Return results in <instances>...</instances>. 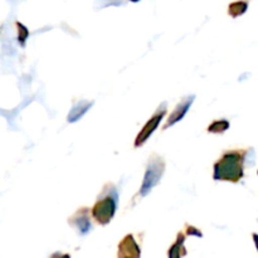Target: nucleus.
<instances>
[{
    "label": "nucleus",
    "mask_w": 258,
    "mask_h": 258,
    "mask_svg": "<svg viewBox=\"0 0 258 258\" xmlns=\"http://www.w3.org/2000/svg\"><path fill=\"white\" fill-rule=\"evenodd\" d=\"M247 150H227L214 164V180L238 183L244 175V159Z\"/></svg>",
    "instance_id": "1"
},
{
    "label": "nucleus",
    "mask_w": 258,
    "mask_h": 258,
    "mask_svg": "<svg viewBox=\"0 0 258 258\" xmlns=\"http://www.w3.org/2000/svg\"><path fill=\"white\" fill-rule=\"evenodd\" d=\"M117 193L112 183H108L103 186L102 193L98 197L97 202L91 209L93 219L100 226H106L112 221L116 211H117Z\"/></svg>",
    "instance_id": "2"
},
{
    "label": "nucleus",
    "mask_w": 258,
    "mask_h": 258,
    "mask_svg": "<svg viewBox=\"0 0 258 258\" xmlns=\"http://www.w3.org/2000/svg\"><path fill=\"white\" fill-rule=\"evenodd\" d=\"M164 171H165V161L163 160L161 156L153 154V155L150 156L148 166H146L145 176H144L143 185H141L140 191H139V196H148V194L160 183V179L161 176H163Z\"/></svg>",
    "instance_id": "3"
},
{
    "label": "nucleus",
    "mask_w": 258,
    "mask_h": 258,
    "mask_svg": "<svg viewBox=\"0 0 258 258\" xmlns=\"http://www.w3.org/2000/svg\"><path fill=\"white\" fill-rule=\"evenodd\" d=\"M165 113H166V103L164 102L163 105L155 111V113L151 116L150 120L144 125V127L141 128L140 133L138 134V136H136L135 139V143H134V148H140V146H143L144 144L146 143V140L153 135L154 131H155L156 128H158V126L160 125L161 120L164 118Z\"/></svg>",
    "instance_id": "4"
},
{
    "label": "nucleus",
    "mask_w": 258,
    "mask_h": 258,
    "mask_svg": "<svg viewBox=\"0 0 258 258\" xmlns=\"http://www.w3.org/2000/svg\"><path fill=\"white\" fill-rule=\"evenodd\" d=\"M68 223L70 226H72L81 236H85L92 228V224H91L90 219V208H86V207H82V208L78 209L72 217L68 218Z\"/></svg>",
    "instance_id": "5"
},
{
    "label": "nucleus",
    "mask_w": 258,
    "mask_h": 258,
    "mask_svg": "<svg viewBox=\"0 0 258 258\" xmlns=\"http://www.w3.org/2000/svg\"><path fill=\"white\" fill-rule=\"evenodd\" d=\"M141 249L133 234H126L117 247V258H140Z\"/></svg>",
    "instance_id": "6"
},
{
    "label": "nucleus",
    "mask_w": 258,
    "mask_h": 258,
    "mask_svg": "<svg viewBox=\"0 0 258 258\" xmlns=\"http://www.w3.org/2000/svg\"><path fill=\"white\" fill-rule=\"evenodd\" d=\"M194 98H196V96L194 95L188 96V97H184L183 100H181L180 102L176 105V107L174 108L173 112L170 113V116L166 118V122L164 123L163 130H166V128L171 127V126L175 125L176 122H179V121L183 120L184 116L186 115V112H188L189 108H190L191 103L194 102Z\"/></svg>",
    "instance_id": "7"
},
{
    "label": "nucleus",
    "mask_w": 258,
    "mask_h": 258,
    "mask_svg": "<svg viewBox=\"0 0 258 258\" xmlns=\"http://www.w3.org/2000/svg\"><path fill=\"white\" fill-rule=\"evenodd\" d=\"M184 242H185V234L183 232H179L178 236H176L175 242L170 246L168 251V257L169 258H183L186 256V248L184 246Z\"/></svg>",
    "instance_id": "8"
},
{
    "label": "nucleus",
    "mask_w": 258,
    "mask_h": 258,
    "mask_svg": "<svg viewBox=\"0 0 258 258\" xmlns=\"http://www.w3.org/2000/svg\"><path fill=\"white\" fill-rule=\"evenodd\" d=\"M92 105L93 101H80V102H77V105L73 106L71 112L68 113V122H76V121L80 120L81 117H83L85 113L90 110V107Z\"/></svg>",
    "instance_id": "9"
},
{
    "label": "nucleus",
    "mask_w": 258,
    "mask_h": 258,
    "mask_svg": "<svg viewBox=\"0 0 258 258\" xmlns=\"http://www.w3.org/2000/svg\"><path fill=\"white\" fill-rule=\"evenodd\" d=\"M229 128V121L227 120H214L211 125L207 127V131L211 134H223Z\"/></svg>",
    "instance_id": "10"
},
{
    "label": "nucleus",
    "mask_w": 258,
    "mask_h": 258,
    "mask_svg": "<svg viewBox=\"0 0 258 258\" xmlns=\"http://www.w3.org/2000/svg\"><path fill=\"white\" fill-rule=\"evenodd\" d=\"M246 9H247L246 3L243 2L233 3V4H231V7H229V14H231L233 18H237L239 17V15L243 14V13L246 12Z\"/></svg>",
    "instance_id": "11"
},
{
    "label": "nucleus",
    "mask_w": 258,
    "mask_h": 258,
    "mask_svg": "<svg viewBox=\"0 0 258 258\" xmlns=\"http://www.w3.org/2000/svg\"><path fill=\"white\" fill-rule=\"evenodd\" d=\"M17 27H18V32H19L18 33V40H19V44L22 45V47H24L25 42H27L28 37H29V32H28V29L22 24V23L18 22Z\"/></svg>",
    "instance_id": "12"
},
{
    "label": "nucleus",
    "mask_w": 258,
    "mask_h": 258,
    "mask_svg": "<svg viewBox=\"0 0 258 258\" xmlns=\"http://www.w3.org/2000/svg\"><path fill=\"white\" fill-rule=\"evenodd\" d=\"M185 236H196V237H199V238H202V237H203V233H202L198 228H196V227L190 226V224H186Z\"/></svg>",
    "instance_id": "13"
},
{
    "label": "nucleus",
    "mask_w": 258,
    "mask_h": 258,
    "mask_svg": "<svg viewBox=\"0 0 258 258\" xmlns=\"http://www.w3.org/2000/svg\"><path fill=\"white\" fill-rule=\"evenodd\" d=\"M50 258H71L68 253H60V252H54V253L50 256Z\"/></svg>",
    "instance_id": "14"
}]
</instances>
